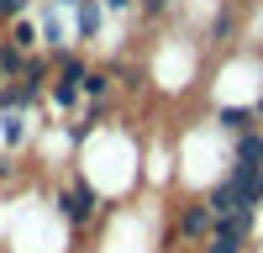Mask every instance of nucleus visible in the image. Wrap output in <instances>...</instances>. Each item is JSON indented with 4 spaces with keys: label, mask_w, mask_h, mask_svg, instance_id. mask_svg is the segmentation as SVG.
I'll return each mask as SVG.
<instances>
[{
    "label": "nucleus",
    "mask_w": 263,
    "mask_h": 253,
    "mask_svg": "<svg viewBox=\"0 0 263 253\" xmlns=\"http://www.w3.org/2000/svg\"><path fill=\"white\" fill-rule=\"evenodd\" d=\"M95 206H100V195L84 179H74L69 190H58V216L69 222V227H90L95 222Z\"/></svg>",
    "instance_id": "1"
},
{
    "label": "nucleus",
    "mask_w": 263,
    "mask_h": 253,
    "mask_svg": "<svg viewBox=\"0 0 263 253\" xmlns=\"http://www.w3.org/2000/svg\"><path fill=\"white\" fill-rule=\"evenodd\" d=\"M211 227H216V216H211L205 201H190V206H179V216H174V232H179L184 243H205Z\"/></svg>",
    "instance_id": "2"
},
{
    "label": "nucleus",
    "mask_w": 263,
    "mask_h": 253,
    "mask_svg": "<svg viewBox=\"0 0 263 253\" xmlns=\"http://www.w3.org/2000/svg\"><path fill=\"white\" fill-rule=\"evenodd\" d=\"M227 179H232V190H237V195H242V201H248L253 211L263 206V169H248V164H232V174H227Z\"/></svg>",
    "instance_id": "3"
},
{
    "label": "nucleus",
    "mask_w": 263,
    "mask_h": 253,
    "mask_svg": "<svg viewBox=\"0 0 263 253\" xmlns=\"http://www.w3.org/2000/svg\"><path fill=\"white\" fill-rule=\"evenodd\" d=\"M205 206H211V216H242V211H253V206L232 190V179H221V185H216L211 195H205Z\"/></svg>",
    "instance_id": "4"
},
{
    "label": "nucleus",
    "mask_w": 263,
    "mask_h": 253,
    "mask_svg": "<svg viewBox=\"0 0 263 253\" xmlns=\"http://www.w3.org/2000/svg\"><path fill=\"white\" fill-rule=\"evenodd\" d=\"M74 21H79V37L90 42V37H100V21H105V6H100V0H74Z\"/></svg>",
    "instance_id": "5"
},
{
    "label": "nucleus",
    "mask_w": 263,
    "mask_h": 253,
    "mask_svg": "<svg viewBox=\"0 0 263 253\" xmlns=\"http://www.w3.org/2000/svg\"><path fill=\"white\" fill-rule=\"evenodd\" d=\"M216 121H221L227 132H237V137H242V132H253L258 111H253V105H221V111H216Z\"/></svg>",
    "instance_id": "6"
},
{
    "label": "nucleus",
    "mask_w": 263,
    "mask_h": 253,
    "mask_svg": "<svg viewBox=\"0 0 263 253\" xmlns=\"http://www.w3.org/2000/svg\"><path fill=\"white\" fill-rule=\"evenodd\" d=\"M6 42H11V48H21V53L32 58V48H37L42 37H37V27H32V21H21V16H16V21H11V37H6Z\"/></svg>",
    "instance_id": "7"
},
{
    "label": "nucleus",
    "mask_w": 263,
    "mask_h": 253,
    "mask_svg": "<svg viewBox=\"0 0 263 253\" xmlns=\"http://www.w3.org/2000/svg\"><path fill=\"white\" fill-rule=\"evenodd\" d=\"M0 137H6V148L27 142V111H6V127H0Z\"/></svg>",
    "instance_id": "8"
},
{
    "label": "nucleus",
    "mask_w": 263,
    "mask_h": 253,
    "mask_svg": "<svg viewBox=\"0 0 263 253\" xmlns=\"http://www.w3.org/2000/svg\"><path fill=\"white\" fill-rule=\"evenodd\" d=\"M48 95H53V105H58V111H69V105H74L84 90H79V84H63V79H48Z\"/></svg>",
    "instance_id": "9"
},
{
    "label": "nucleus",
    "mask_w": 263,
    "mask_h": 253,
    "mask_svg": "<svg viewBox=\"0 0 263 253\" xmlns=\"http://www.w3.org/2000/svg\"><path fill=\"white\" fill-rule=\"evenodd\" d=\"M200 253H248V238H221V232H211Z\"/></svg>",
    "instance_id": "10"
},
{
    "label": "nucleus",
    "mask_w": 263,
    "mask_h": 253,
    "mask_svg": "<svg viewBox=\"0 0 263 253\" xmlns=\"http://www.w3.org/2000/svg\"><path fill=\"white\" fill-rule=\"evenodd\" d=\"M79 90L90 95V100H100L105 90H111V74H105V69H90V74H84V84H79Z\"/></svg>",
    "instance_id": "11"
},
{
    "label": "nucleus",
    "mask_w": 263,
    "mask_h": 253,
    "mask_svg": "<svg viewBox=\"0 0 263 253\" xmlns=\"http://www.w3.org/2000/svg\"><path fill=\"white\" fill-rule=\"evenodd\" d=\"M27 6H32V0H0V16H6V27H11V21L27 11Z\"/></svg>",
    "instance_id": "12"
},
{
    "label": "nucleus",
    "mask_w": 263,
    "mask_h": 253,
    "mask_svg": "<svg viewBox=\"0 0 263 253\" xmlns=\"http://www.w3.org/2000/svg\"><path fill=\"white\" fill-rule=\"evenodd\" d=\"M11 179V158H0V185H6Z\"/></svg>",
    "instance_id": "13"
},
{
    "label": "nucleus",
    "mask_w": 263,
    "mask_h": 253,
    "mask_svg": "<svg viewBox=\"0 0 263 253\" xmlns=\"http://www.w3.org/2000/svg\"><path fill=\"white\" fill-rule=\"evenodd\" d=\"M253 111H258V116H263V100H258V105H253Z\"/></svg>",
    "instance_id": "14"
},
{
    "label": "nucleus",
    "mask_w": 263,
    "mask_h": 253,
    "mask_svg": "<svg viewBox=\"0 0 263 253\" xmlns=\"http://www.w3.org/2000/svg\"><path fill=\"white\" fill-rule=\"evenodd\" d=\"M0 84H6V79H0Z\"/></svg>",
    "instance_id": "15"
}]
</instances>
